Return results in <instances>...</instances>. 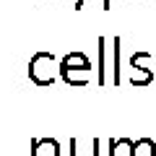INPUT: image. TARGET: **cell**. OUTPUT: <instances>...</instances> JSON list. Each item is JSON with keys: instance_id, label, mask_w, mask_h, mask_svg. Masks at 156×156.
I'll return each mask as SVG.
<instances>
[{"instance_id": "obj_5", "label": "cell", "mask_w": 156, "mask_h": 156, "mask_svg": "<svg viewBox=\"0 0 156 156\" xmlns=\"http://www.w3.org/2000/svg\"><path fill=\"white\" fill-rule=\"evenodd\" d=\"M31 156H60V143L55 138H34Z\"/></svg>"}, {"instance_id": "obj_7", "label": "cell", "mask_w": 156, "mask_h": 156, "mask_svg": "<svg viewBox=\"0 0 156 156\" xmlns=\"http://www.w3.org/2000/svg\"><path fill=\"white\" fill-rule=\"evenodd\" d=\"M135 156H156V143L151 138L135 140Z\"/></svg>"}, {"instance_id": "obj_8", "label": "cell", "mask_w": 156, "mask_h": 156, "mask_svg": "<svg viewBox=\"0 0 156 156\" xmlns=\"http://www.w3.org/2000/svg\"><path fill=\"white\" fill-rule=\"evenodd\" d=\"M83 3H86V0H76V8H78V11L83 8Z\"/></svg>"}, {"instance_id": "obj_3", "label": "cell", "mask_w": 156, "mask_h": 156, "mask_svg": "<svg viewBox=\"0 0 156 156\" xmlns=\"http://www.w3.org/2000/svg\"><path fill=\"white\" fill-rule=\"evenodd\" d=\"M151 60V52H135L130 57V83L133 86H148L154 81V73L146 68V62Z\"/></svg>"}, {"instance_id": "obj_9", "label": "cell", "mask_w": 156, "mask_h": 156, "mask_svg": "<svg viewBox=\"0 0 156 156\" xmlns=\"http://www.w3.org/2000/svg\"><path fill=\"white\" fill-rule=\"evenodd\" d=\"M104 3H109V0H104Z\"/></svg>"}, {"instance_id": "obj_1", "label": "cell", "mask_w": 156, "mask_h": 156, "mask_svg": "<svg viewBox=\"0 0 156 156\" xmlns=\"http://www.w3.org/2000/svg\"><path fill=\"white\" fill-rule=\"evenodd\" d=\"M60 76L68 86H86L94 78V65L83 52H70L60 60Z\"/></svg>"}, {"instance_id": "obj_4", "label": "cell", "mask_w": 156, "mask_h": 156, "mask_svg": "<svg viewBox=\"0 0 156 156\" xmlns=\"http://www.w3.org/2000/svg\"><path fill=\"white\" fill-rule=\"evenodd\" d=\"M70 156H99L96 138H70Z\"/></svg>"}, {"instance_id": "obj_2", "label": "cell", "mask_w": 156, "mask_h": 156, "mask_svg": "<svg viewBox=\"0 0 156 156\" xmlns=\"http://www.w3.org/2000/svg\"><path fill=\"white\" fill-rule=\"evenodd\" d=\"M57 73H60V65H57L55 55L52 52H34L31 60H29V78H31V83L37 86H52L55 83Z\"/></svg>"}, {"instance_id": "obj_6", "label": "cell", "mask_w": 156, "mask_h": 156, "mask_svg": "<svg viewBox=\"0 0 156 156\" xmlns=\"http://www.w3.org/2000/svg\"><path fill=\"white\" fill-rule=\"evenodd\" d=\"M109 156H135V143L130 138H117L109 143Z\"/></svg>"}]
</instances>
